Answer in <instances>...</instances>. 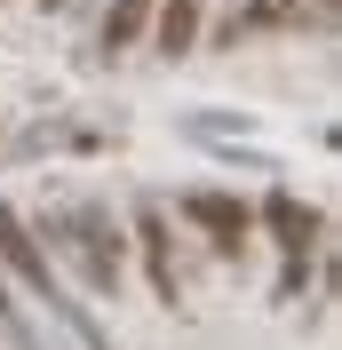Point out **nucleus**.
<instances>
[{
	"mask_svg": "<svg viewBox=\"0 0 342 350\" xmlns=\"http://www.w3.org/2000/svg\"><path fill=\"white\" fill-rule=\"evenodd\" d=\"M40 231H48L40 247H56V255H72V262H80L88 295H120L128 247H120V223H111L104 207H64V215H40Z\"/></svg>",
	"mask_w": 342,
	"mask_h": 350,
	"instance_id": "1",
	"label": "nucleus"
},
{
	"mask_svg": "<svg viewBox=\"0 0 342 350\" xmlns=\"http://www.w3.org/2000/svg\"><path fill=\"white\" fill-rule=\"evenodd\" d=\"M175 215L199 223V231L215 239V255H247V231H255V207H247V199L215 191V183H192V191L175 199Z\"/></svg>",
	"mask_w": 342,
	"mask_h": 350,
	"instance_id": "2",
	"label": "nucleus"
},
{
	"mask_svg": "<svg viewBox=\"0 0 342 350\" xmlns=\"http://www.w3.org/2000/svg\"><path fill=\"white\" fill-rule=\"evenodd\" d=\"M0 279H8V286H24L32 303H40L48 286H56V271H48V247H40V231H32V223H24L16 207H8V199H0Z\"/></svg>",
	"mask_w": 342,
	"mask_h": 350,
	"instance_id": "3",
	"label": "nucleus"
},
{
	"mask_svg": "<svg viewBox=\"0 0 342 350\" xmlns=\"http://www.w3.org/2000/svg\"><path fill=\"white\" fill-rule=\"evenodd\" d=\"M135 239H144L151 295L175 310V295H183V271H175V231H168V207H159V199H144V207H135Z\"/></svg>",
	"mask_w": 342,
	"mask_h": 350,
	"instance_id": "4",
	"label": "nucleus"
},
{
	"mask_svg": "<svg viewBox=\"0 0 342 350\" xmlns=\"http://www.w3.org/2000/svg\"><path fill=\"white\" fill-rule=\"evenodd\" d=\"M255 223H271V239L287 247V255H311V247H319V215H311L295 191H271V199L255 207Z\"/></svg>",
	"mask_w": 342,
	"mask_h": 350,
	"instance_id": "5",
	"label": "nucleus"
},
{
	"mask_svg": "<svg viewBox=\"0 0 342 350\" xmlns=\"http://www.w3.org/2000/svg\"><path fill=\"white\" fill-rule=\"evenodd\" d=\"M40 310H48V319H64V334H72V342H80V350H111V334L96 327V310H88L80 295H64V279H56V286H48V295H40Z\"/></svg>",
	"mask_w": 342,
	"mask_h": 350,
	"instance_id": "6",
	"label": "nucleus"
},
{
	"mask_svg": "<svg viewBox=\"0 0 342 350\" xmlns=\"http://www.w3.org/2000/svg\"><path fill=\"white\" fill-rule=\"evenodd\" d=\"M151 40L168 48V56H183V48L199 40V0H159V8H151Z\"/></svg>",
	"mask_w": 342,
	"mask_h": 350,
	"instance_id": "7",
	"label": "nucleus"
},
{
	"mask_svg": "<svg viewBox=\"0 0 342 350\" xmlns=\"http://www.w3.org/2000/svg\"><path fill=\"white\" fill-rule=\"evenodd\" d=\"M302 0H247V8H231V24H223V40H255V32H271V24H295Z\"/></svg>",
	"mask_w": 342,
	"mask_h": 350,
	"instance_id": "8",
	"label": "nucleus"
},
{
	"mask_svg": "<svg viewBox=\"0 0 342 350\" xmlns=\"http://www.w3.org/2000/svg\"><path fill=\"white\" fill-rule=\"evenodd\" d=\"M151 8H159V0H111V8H104V56H120V48L144 40Z\"/></svg>",
	"mask_w": 342,
	"mask_h": 350,
	"instance_id": "9",
	"label": "nucleus"
},
{
	"mask_svg": "<svg viewBox=\"0 0 342 350\" xmlns=\"http://www.w3.org/2000/svg\"><path fill=\"white\" fill-rule=\"evenodd\" d=\"M302 279H311V255H287V271H278V295L295 303V295H302Z\"/></svg>",
	"mask_w": 342,
	"mask_h": 350,
	"instance_id": "10",
	"label": "nucleus"
},
{
	"mask_svg": "<svg viewBox=\"0 0 342 350\" xmlns=\"http://www.w3.org/2000/svg\"><path fill=\"white\" fill-rule=\"evenodd\" d=\"M40 8H64V0H40Z\"/></svg>",
	"mask_w": 342,
	"mask_h": 350,
	"instance_id": "11",
	"label": "nucleus"
}]
</instances>
